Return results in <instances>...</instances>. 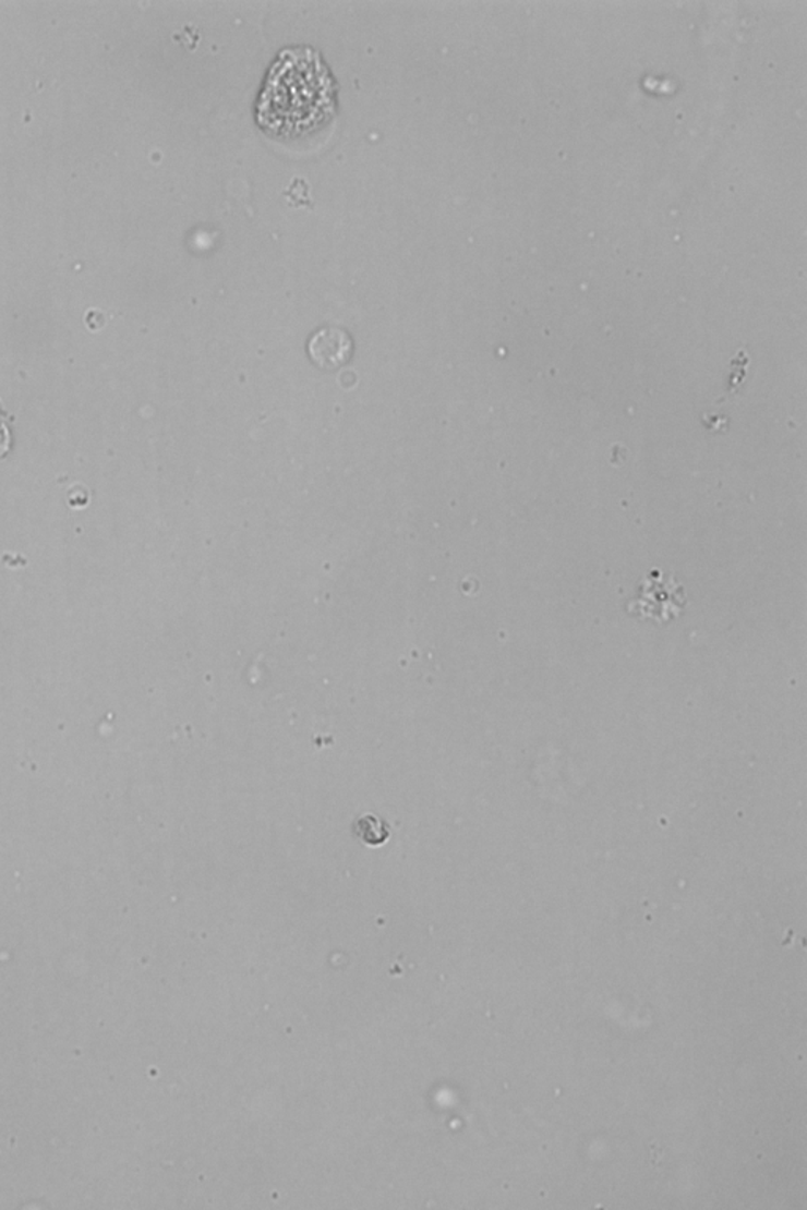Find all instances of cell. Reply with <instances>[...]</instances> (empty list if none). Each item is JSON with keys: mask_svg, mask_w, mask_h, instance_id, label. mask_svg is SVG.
Here are the masks:
<instances>
[{"mask_svg": "<svg viewBox=\"0 0 807 1210\" xmlns=\"http://www.w3.org/2000/svg\"><path fill=\"white\" fill-rule=\"evenodd\" d=\"M332 102V80L313 49H288L261 98V119L274 130L308 129Z\"/></svg>", "mask_w": 807, "mask_h": 1210, "instance_id": "cell-1", "label": "cell"}, {"mask_svg": "<svg viewBox=\"0 0 807 1210\" xmlns=\"http://www.w3.org/2000/svg\"><path fill=\"white\" fill-rule=\"evenodd\" d=\"M311 360L324 370L342 366L352 356L353 341L341 328H322L308 342Z\"/></svg>", "mask_w": 807, "mask_h": 1210, "instance_id": "cell-2", "label": "cell"}, {"mask_svg": "<svg viewBox=\"0 0 807 1210\" xmlns=\"http://www.w3.org/2000/svg\"><path fill=\"white\" fill-rule=\"evenodd\" d=\"M357 824L360 826L359 837H361L364 844L371 845V847H378V845L387 842L388 830L381 820L375 824V827H371L370 815H368L359 820Z\"/></svg>", "mask_w": 807, "mask_h": 1210, "instance_id": "cell-3", "label": "cell"}]
</instances>
